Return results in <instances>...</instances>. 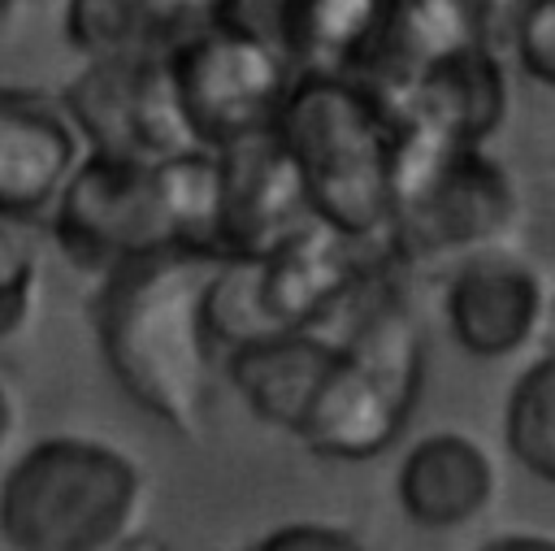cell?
<instances>
[{"mask_svg":"<svg viewBox=\"0 0 555 551\" xmlns=\"http://www.w3.org/2000/svg\"><path fill=\"white\" fill-rule=\"evenodd\" d=\"M312 221L377 247L390 239L403 169L399 108L356 74H295L273 121Z\"/></svg>","mask_w":555,"mask_h":551,"instance_id":"2","label":"cell"},{"mask_svg":"<svg viewBox=\"0 0 555 551\" xmlns=\"http://www.w3.org/2000/svg\"><path fill=\"white\" fill-rule=\"evenodd\" d=\"M87 156L61 95L0 87V217L30 226L52 213L69 174Z\"/></svg>","mask_w":555,"mask_h":551,"instance_id":"11","label":"cell"},{"mask_svg":"<svg viewBox=\"0 0 555 551\" xmlns=\"http://www.w3.org/2000/svg\"><path fill=\"white\" fill-rule=\"evenodd\" d=\"M52 0H0V13H13V9H43Z\"/></svg>","mask_w":555,"mask_h":551,"instance_id":"25","label":"cell"},{"mask_svg":"<svg viewBox=\"0 0 555 551\" xmlns=\"http://www.w3.org/2000/svg\"><path fill=\"white\" fill-rule=\"evenodd\" d=\"M13 425H17V403H13V395H9V386L0 382V447L9 443V434H13Z\"/></svg>","mask_w":555,"mask_h":551,"instance_id":"23","label":"cell"},{"mask_svg":"<svg viewBox=\"0 0 555 551\" xmlns=\"http://www.w3.org/2000/svg\"><path fill=\"white\" fill-rule=\"evenodd\" d=\"M516 52H520V65L533 78L555 87V0H520Z\"/></svg>","mask_w":555,"mask_h":551,"instance_id":"21","label":"cell"},{"mask_svg":"<svg viewBox=\"0 0 555 551\" xmlns=\"http://www.w3.org/2000/svg\"><path fill=\"white\" fill-rule=\"evenodd\" d=\"M243 260L251 265V291L269 334L321 330V321H330L364 282L360 243L321 221H308L273 252Z\"/></svg>","mask_w":555,"mask_h":551,"instance_id":"12","label":"cell"},{"mask_svg":"<svg viewBox=\"0 0 555 551\" xmlns=\"http://www.w3.org/2000/svg\"><path fill=\"white\" fill-rule=\"evenodd\" d=\"M156 161L87 148L48 213L56 247L78 269L100 278L130 256L178 247Z\"/></svg>","mask_w":555,"mask_h":551,"instance_id":"7","label":"cell"},{"mask_svg":"<svg viewBox=\"0 0 555 551\" xmlns=\"http://www.w3.org/2000/svg\"><path fill=\"white\" fill-rule=\"evenodd\" d=\"M217 256H264L312 221L295 161L273 126L217 148Z\"/></svg>","mask_w":555,"mask_h":551,"instance_id":"10","label":"cell"},{"mask_svg":"<svg viewBox=\"0 0 555 551\" xmlns=\"http://www.w3.org/2000/svg\"><path fill=\"white\" fill-rule=\"evenodd\" d=\"M61 35L82 61L165 52L143 0H65Z\"/></svg>","mask_w":555,"mask_h":551,"instance_id":"18","label":"cell"},{"mask_svg":"<svg viewBox=\"0 0 555 551\" xmlns=\"http://www.w3.org/2000/svg\"><path fill=\"white\" fill-rule=\"evenodd\" d=\"M39 291V256L22 239L17 221L0 217V343H9L35 312Z\"/></svg>","mask_w":555,"mask_h":551,"instance_id":"19","label":"cell"},{"mask_svg":"<svg viewBox=\"0 0 555 551\" xmlns=\"http://www.w3.org/2000/svg\"><path fill=\"white\" fill-rule=\"evenodd\" d=\"M147 503L143 469L91 434L35 438L0 477V538L17 551L121 547Z\"/></svg>","mask_w":555,"mask_h":551,"instance_id":"3","label":"cell"},{"mask_svg":"<svg viewBox=\"0 0 555 551\" xmlns=\"http://www.w3.org/2000/svg\"><path fill=\"white\" fill-rule=\"evenodd\" d=\"M490 551H555V534H533V529H503L494 538H486Z\"/></svg>","mask_w":555,"mask_h":551,"instance_id":"22","label":"cell"},{"mask_svg":"<svg viewBox=\"0 0 555 551\" xmlns=\"http://www.w3.org/2000/svg\"><path fill=\"white\" fill-rule=\"evenodd\" d=\"M408 134L429 143H486L507 117V78L486 39L434 56L395 100Z\"/></svg>","mask_w":555,"mask_h":551,"instance_id":"13","label":"cell"},{"mask_svg":"<svg viewBox=\"0 0 555 551\" xmlns=\"http://www.w3.org/2000/svg\"><path fill=\"white\" fill-rule=\"evenodd\" d=\"M165 69L191 143L212 152L243 134L269 130L295 78L273 48L217 22H199L173 39L165 48Z\"/></svg>","mask_w":555,"mask_h":551,"instance_id":"6","label":"cell"},{"mask_svg":"<svg viewBox=\"0 0 555 551\" xmlns=\"http://www.w3.org/2000/svg\"><path fill=\"white\" fill-rule=\"evenodd\" d=\"M61 104L69 108L87 148L95 152L156 161L191 148V134L165 69V52L91 56L61 87Z\"/></svg>","mask_w":555,"mask_h":551,"instance_id":"8","label":"cell"},{"mask_svg":"<svg viewBox=\"0 0 555 551\" xmlns=\"http://www.w3.org/2000/svg\"><path fill=\"white\" fill-rule=\"evenodd\" d=\"M499 490V464L490 447L464 430H434L421 434L399 469H395V499L399 512L429 534L464 529L486 516Z\"/></svg>","mask_w":555,"mask_h":551,"instance_id":"14","label":"cell"},{"mask_svg":"<svg viewBox=\"0 0 555 551\" xmlns=\"http://www.w3.org/2000/svg\"><path fill=\"white\" fill-rule=\"evenodd\" d=\"M334 351L338 338H325L321 330H282L230 347L221 356V373L256 421L295 434L334 364Z\"/></svg>","mask_w":555,"mask_h":551,"instance_id":"15","label":"cell"},{"mask_svg":"<svg viewBox=\"0 0 555 551\" xmlns=\"http://www.w3.org/2000/svg\"><path fill=\"white\" fill-rule=\"evenodd\" d=\"M442 317L464 356L503 360L538 338L551 317V295L525 256L490 243L460 256L442 295Z\"/></svg>","mask_w":555,"mask_h":551,"instance_id":"9","label":"cell"},{"mask_svg":"<svg viewBox=\"0 0 555 551\" xmlns=\"http://www.w3.org/2000/svg\"><path fill=\"white\" fill-rule=\"evenodd\" d=\"M221 256L156 247L100 273L95 343L117 390L173 434L195 438L212 408L221 347L208 330V282Z\"/></svg>","mask_w":555,"mask_h":551,"instance_id":"1","label":"cell"},{"mask_svg":"<svg viewBox=\"0 0 555 551\" xmlns=\"http://www.w3.org/2000/svg\"><path fill=\"white\" fill-rule=\"evenodd\" d=\"M551 317H555V299H551Z\"/></svg>","mask_w":555,"mask_h":551,"instance_id":"26","label":"cell"},{"mask_svg":"<svg viewBox=\"0 0 555 551\" xmlns=\"http://www.w3.org/2000/svg\"><path fill=\"white\" fill-rule=\"evenodd\" d=\"M464 4H473V9H477V13L486 17V22H490V17H494V13L503 9V4H512V0H464Z\"/></svg>","mask_w":555,"mask_h":551,"instance_id":"24","label":"cell"},{"mask_svg":"<svg viewBox=\"0 0 555 551\" xmlns=\"http://www.w3.org/2000/svg\"><path fill=\"white\" fill-rule=\"evenodd\" d=\"M386 0H286L282 52L295 74H356Z\"/></svg>","mask_w":555,"mask_h":551,"instance_id":"16","label":"cell"},{"mask_svg":"<svg viewBox=\"0 0 555 551\" xmlns=\"http://www.w3.org/2000/svg\"><path fill=\"white\" fill-rule=\"evenodd\" d=\"M260 551H356L364 538L347 521H325V516H295L278 521L256 538Z\"/></svg>","mask_w":555,"mask_h":551,"instance_id":"20","label":"cell"},{"mask_svg":"<svg viewBox=\"0 0 555 551\" xmlns=\"http://www.w3.org/2000/svg\"><path fill=\"white\" fill-rule=\"evenodd\" d=\"M503 443L507 456L555 486V351L525 364L503 403Z\"/></svg>","mask_w":555,"mask_h":551,"instance_id":"17","label":"cell"},{"mask_svg":"<svg viewBox=\"0 0 555 551\" xmlns=\"http://www.w3.org/2000/svg\"><path fill=\"white\" fill-rule=\"evenodd\" d=\"M516 187L486 143H429L403 130L399 208L386 247L399 256H468L507 234Z\"/></svg>","mask_w":555,"mask_h":551,"instance_id":"5","label":"cell"},{"mask_svg":"<svg viewBox=\"0 0 555 551\" xmlns=\"http://www.w3.org/2000/svg\"><path fill=\"white\" fill-rule=\"evenodd\" d=\"M425 343L412 312L395 295H377L360 308L347 338H338L334 364L295 430V438L321 460H373L390 451L421 399Z\"/></svg>","mask_w":555,"mask_h":551,"instance_id":"4","label":"cell"}]
</instances>
